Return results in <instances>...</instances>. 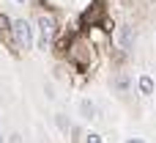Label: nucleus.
Listing matches in <instances>:
<instances>
[{
  "instance_id": "nucleus-1",
  "label": "nucleus",
  "mask_w": 156,
  "mask_h": 143,
  "mask_svg": "<svg viewBox=\"0 0 156 143\" xmlns=\"http://www.w3.org/2000/svg\"><path fill=\"white\" fill-rule=\"evenodd\" d=\"M69 61H71L80 72L90 69L93 61H96V50H93V44H90L88 39H77V41L69 47Z\"/></svg>"
},
{
  "instance_id": "nucleus-2",
  "label": "nucleus",
  "mask_w": 156,
  "mask_h": 143,
  "mask_svg": "<svg viewBox=\"0 0 156 143\" xmlns=\"http://www.w3.org/2000/svg\"><path fill=\"white\" fill-rule=\"evenodd\" d=\"M14 39H16L19 50H30L33 47V28H30L27 19H16L14 22Z\"/></svg>"
},
{
  "instance_id": "nucleus-3",
  "label": "nucleus",
  "mask_w": 156,
  "mask_h": 143,
  "mask_svg": "<svg viewBox=\"0 0 156 143\" xmlns=\"http://www.w3.org/2000/svg\"><path fill=\"white\" fill-rule=\"evenodd\" d=\"M52 39H55V19L52 17H41L38 19V41H41V47L52 44Z\"/></svg>"
},
{
  "instance_id": "nucleus-4",
  "label": "nucleus",
  "mask_w": 156,
  "mask_h": 143,
  "mask_svg": "<svg viewBox=\"0 0 156 143\" xmlns=\"http://www.w3.org/2000/svg\"><path fill=\"white\" fill-rule=\"evenodd\" d=\"M88 25H99L101 19H104V0H96L93 3V8H88L85 11V17H82Z\"/></svg>"
},
{
  "instance_id": "nucleus-5",
  "label": "nucleus",
  "mask_w": 156,
  "mask_h": 143,
  "mask_svg": "<svg viewBox=\"0 0 156 143\" xmlns=\"http://www.w3.org/2000/svg\"><path fill=\"white\" fill-rule=\"evenodd\" d=\"M8 33H14V22L0 11V36H8Z\"/></svg>"
},
{
  "instance_id": "nucleus-6",
  "label": "nucleus",
  "mask_w": 156,
  "mask_h": 143,
  "mask_svg": "<svg viewBox=\"0 0 156 143\" xmlns=\"http://www.w3.org/2000/svg\"><path fill=\"white\" fill-rule=\"evenodd\" d=\"M140 91H143L145 96H151V94H154V80H151L148 74H143V77H140Z\"/></svg>"
},
{
  "instance_id": "nucleus-7",
  "label": "nucleus",
  "mask_w": 156,
  "mask_h": 143,
  "mask_svg": "<svg viewBox=\"0 0 156 143\" xmlns=\"http://www.w3.org/2000/svg\"><path fill=\"white\" fill-rule=\"evenodd\" d=\"M121 44H123V50H129V47L134 44V36H132L129 28H121Z\"/></svg>"
},
{
  "instance_id": "nucleus-8",
  "label": "nucleus",
  "mask_w": 156,
  "mask_h": 143,
  "mask_svg": "<svg viewBox=\"0 0 156 143\" xmlns=\"http://www.w3.org/2000/svg\"><path fill=\"white\" fill-rule=\"evenodd\" d=\"M80 110H82V116H85V119H96V105H93V102H88V99H85V102L80 105Z\"/></svg>"
},
{
  "instance_id": "nucleus-9",
  "label": "nucleus",
  "mask_w": 156,
  "mask_h": 143,
  "mask_svg": "<svg viewBox=\"0 0 156 143\" xmlns=\"http://www.w3.org/2000/svg\"><path fill=\"white\" fill-rule=\"evenodd\" d=\"M126 85H129V80H126L123 74H121V77L115 80V88H118V91H126Z\"/></svg>"
},
{
  "instance_id": "nucleus-10",
  "label": "nucleus",
  "mask_w": 156,
  "mask_h": 143,
  "mask_svg": "<svg viewBox=\"0 0 156 143\" xmlns=\"http://www.w3.org/2000/svg\"><path fill=\"white\" fill-rule=\"evenodd\" d=\"M85 143H101V138H99V135H96V132H90V135H88V138H85Z\"/></svg>"
},
{
  "instance_id": "nucleus-11",
  "label": "nucleus",
  "mask_w": 156,
  "mask_h": 143,
  "mask_svg": "<svg viewBox=\"0 0 156 143\" xmlns=\"http://www.w3.org/2000/svg\"><path fill=\"white\" fill-rule=\"evenodd\" d=\"M126 143H143V141H140V138H129Z\"/></svg>"
},
{
  "instance_id": "nucleus-12",
  "label": "nucleus",
  "mask_w": 156,
  "mask_h": 143,
  "mask_svg": "<svg viewBox=\"0 0 156 143\" xmlns=\"http://www.w3.org/2000/svg\"><path fill=\"white\" fill-rule=\"evenodd\" d=\"M0 143H3V135H0Z\"/></svg>"
},
{
  "instance_id": "nucleus-13",
  "label": "nucleus",
  "mask_w": 156,
  "mask_h": 143,
  "mask_svg": "<svg viewBox=\"0 0 156 143\" xmlns=\"http://www.w3.org/2000/svg\"><path fill=\"white\" fill-rule=\"evenodd\" d=\"M19 3H25V0H19Z\"/></svg>"
}]
</instances>
